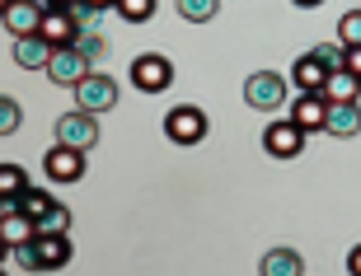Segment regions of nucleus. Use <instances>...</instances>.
I'll list each match as a JSON object with an SVG mask.
<instances>
[{
    "instance_id": "nucleus-32",
    "label": "nucleus",
    "mask_w": 361,
    "mask_h": 276,
    "mask_svg": "<svg viewBox=\"0 0 361 276\" xmlns=\"http://www.w3.org/2000/svg\"><path fill=\"white\" fill-rule=\"evenodd\" d=\"M295 10H314V5H324V0H291Z\"/></svg>"
},
{
    "instance_id": "nucleus-6",
    "label": "nucleus",
    "mask_w": 361,
    "mask_h": 276,
    "mask_svg": "<svg viewBox=\"0 0 361 276\" xmlns=\"http://www.w3.org/2000/svg\"><path fill=\"white\" fill-rule=\"evenodd\" d=\"M56 145H71V150H94L99 145V118L94 113H85V108H75V113H61L56 118Z\"/></svg>"
},
{
    "instance_id": "nucleus-8",
    "label": "nucleus",
    "mask_w": 361,
    "mask_h": 276,
    "mask_svg": "<svg viewBox=\"0 0 361 276\" xmlns=\"http://www.w3.org/2000/svg\"><path fill=\"white\" fill-rule=\"evenodd\" d=\"M42 173L52 183H80L85 178V150H71V145H52L42 155Z\"/></svg>"
},
{
    "instance_id": "nucleus-25",
    "label": "nucleus",
    "mask_w": 361,
    "mask_h": 276,
    "mask_svg": "<svg viewBox=\"0 0 361 276\" xmlns=\"http://www.w3.org/2000/svg\"><path fill=\"white\" fill-rule=\"evenodd\" d=\"M338 42L343 47H361V10H348L338 19Z\"/></svg>"
},
{
    "instance_id": "nucleus-11",
    "label": "nucleus",
    "mask_w": 361,
    "mask_h": 276,
    "mask_svg": "<svg viewBox=\"0 0 361 276\" xmlns=\"http://www.w3.org/2000/svg\"><path fill=\"white\" fill-rule=\"evenodd\" d=\"M286 118H291L305 136H310V132H324V118H329V99H324V94H295V99H291V113H286Z\"/></svg>"
},
{
    "instance_id": "nucleus-23",
    "label": "nucleus",
    "mask_w": 361,
    "mask_h": 276,
    "mask_svg": "<svg viewBox=\"0 0 361 276\" xmlns=\"http://www.w3.org/2000/svg\"><path fill=\"white\" fill-rule=\"evenodd\" d=\"M19 127H24V108H19V99L0 94V136H14Z\"/></svg>"
},
{
    "instance_id": "nucleus-36",
    "label": "nucleus",
    "mask_w": 361,
    "mask_h": 276,
    "mask_svg": "<svg viewBox=\"0 0 361 276\" xmlns=\"http://www.w3.org/2000/svg\"><path fill=\"white\" fill-rule=\"evenodd\" d=\"M0 276H5V267H0Z\"/></svg>"
},
{
    "instance_id": "nucleus-1",
    "label": "nucleus",
    "mask_w": 361,
    "mask_h": 276,
    "mask_svg": "<svg viewBox=\"0 0 361 276\" xmlns=\"http://www.w3.org/2000/svg\"><path fill=\"white\" fill-rule=\"evenodd\" d=\"M14 211H24L28 220L38 225V234H66L71 230V211L47 192V187H24L14 197Z\"/></svg>"
},
{
    "instance_id": "nucleus-33",
    "label": "nucleus",
    "mask_w": 361,
    "mask_h": 276,
    "mask_svg": "<svg viewBox=\"0 0 361 276\" xmlns=\"http://www.w3.org/2000/svg\"><path fill=\"white\" fill-rule=\"evenodd\" d=\"M42 5H47V10H66L71 0H42Z\"/></svg>"
},
{
    "instance_id": "nucleus-35",
    "label": "nucleus",
    "mask_w": 361,
    "mask_h": 276,
    "mask_svg": "<svg viewBox=\"0 0 361 276\" xmlns=\"http://www.w3.org/2000/svg\"><path fill=\"white\" fill-rule=\"evenodd\" d=\"M5 10H10V0H0V14H5Z\"/></svg>"
},
{
    "instance_id": "nucleus-13",
    "label": "nucleus",
    "mask_w": 361,
    "mask_h": 276,
    "mask_svg": "<svg viewBox=\"0 0 361 276\" xmlns=\"http://www.w3.org/2000/svg\"><path fill=\"white\" fill-rule=\"evenodd\" d=\"M47 61H52V42L42 38V33H33V38H14V66L47 70Z\"/></svg>"
},
{
    "instance_id": "nucleus-31",
    "label": "nucleus",
    "mask_w": 361,
    "mask_h": 276,
    "mask_svg": "<svg viewBox=\"0 0 361 276\" xmlns=\"http://www.w3.org/2000/svg\"><path fill=\"white\" fill-rule=\"evenodd\" d=\"M90 5H94V10H99V14H104V10H113L118 0H90Z\"/></svg>"
},
{
    "instance_id": "nucleus-2",
    "label": "nucleus",
    "mask_w": 361,
    "mask_h": 276,
    "mask_svg": "<svg viewBox=\"0 0 361 276\" xmlns=\"http://www.w3.org/2000/svg\"><path fill=\"white\" fill-rule=\"evenodd\" d=\"M286 89H291V75H277V70H254L244 80V104L254 113H281L286 108Z\"/></svg>"
},
{
    "instance_id": "nucleus-34",
    "label": "nucleus",
    "mask_w": 361,
    "mask_h": 276,
    "mask_svg": "<svg viewBox=\"0 0 361 276\" xmlns=\"http://www.w3.org/2000/svg\"><path fill=\"white\" fill-rule=\"evenodd\" d=\"M5 258H10V244H5V234H0V263H5Z\"/></svg>"
},
{
    "instance_id": "nucleus-27",
    "label": "nucleus",
    "mask_w": 361,
    "mask_h": 276,
    "mask_svg": "<svg viewBox=\"0 0 361 276\" xmlns=\"http://www.w3.org/2000/svg\"><path fill=\"white\" fill-rule=\"evenodd\" d=\"M66 14L75 19V28H99V10H94L90 0H71V5H66Z\"/></svg>"
},
{
    "instance_id": "nucleus-21",
    "label": "nucleus",
    "mask_w": 361,
    "mask_h": 276,
    "mask_svg": "<svg viewBox=\"0 0 361 276\" xmlns=\"http://www.w3.org/2000/svg\"><path fill=\"white\" fill-rule=\"evenodd\" d=\"M178 14H183L188 24H212L216 14H221V0H178Z\"/></svg>"
},
{
    "instance_id": "nucleus-10",
    "label": "nucleus",
    "mask_w": 361,
    "mask_h": 276,
    "mask_svg": "<svg viewBox=\"0 0 361 276\" xmlns=\"http://www.w3.org/2000/svg\"><path fill=\"white\" fill-rule=\"evenodd\" d=\"M42 14H47L42 0H10V10L0 14V19H5V28H10V38H33V33L42 28Z\"/></svg>"
},
{
    "instance_id": "nucleus-3",
    "label": "nucleus",
    "mask_w": 361,
    "mask_h": 276,
    "mask_svg": "<svg viewBox=\"0 0 361 276\" xmlns=\"http://www.w3.org/2000/svg\"><path fill=\"white\" fill-rule=\"evenodd\" d=\"M75 108H85V113H113L118 108V80L104 75V70H90V75L75 84Z\"/></svg>"
},
{
    "instance_id": "nucleus-15",
    "label": "nucleus",
    "mask_w": 361,
    "mask_h": 276,
    "mask_svg": "<svg viewBox=\"0 0 361 276\" xmlns=\"http://www.w3.org/2000/svg\"><path fill=\"white\" fill-rule=\"evenodd\" d=\"M324 132L329 136H357L361 132V108L357 104H329V118H324Z\"/></svg>"
},
{
    "instance_id": "nucleus-19",
    "label": "nucleus",
    "mask_w": 361,
    "mask_h": 276,
    "mask_svg": "<svg viewBox=\"0 0 361 276\" xmlns=\"http://www.w3.org/2000/svg\"><path fill=\"white\" fill-rule=\"evenodd\" d=\"M0 234H5V244H28V239L38 234V225L28 220L24 211H14V206H5V215H0Z\"/></svg>"
},
{
    "instance_id": "nucleus-26",
    "label": "nucleus",
    "mask_w": 361,
    "mask_h": 276,
    "mask_svg": "<svg viewBox=\"0 0 361 276\" xmlns=\"http://www.w3.org/2000/svg\"><path fill=\"white\" fill-rule=\"evenodd\" d=\"M314 56H319L324 70H343V56H348V47H343V42H319V47H314Z\"/></svg>"
},
{
    "instance_id": "nucleus-30",
    "label": "nucleus",
    "mask_w": 361,
    "mask_h": 276,
    "mask_svg": "<svg viewBox=\"0 0 361 276\" xmlns=\"http://www.w3.org/2000/svg\"><path fill=\"white\" fill-rule=\"evenodd\" d=\"M348 272H352V276H361V244L348 253Z\"/></svg>"
},
{
    "instance_id": "nucleus-4",
    "label": "nucleus",
    "mask_w": 361,
    "mask_h": 276,
    "mask_svg": "<svg viewBox=\"0 0 361 276\" xmlns=\"http://www.w3.org/2000/svg\"><path fill=\"white\" fill-rule=\"evenodd\" d=\"M127 75H132V84L141 94H164L169 84H174V61H169V56H160V52H141L132 61V70H127Z\"/></svg>"
},
{
    "instance_id": "nucleus-24",
    "label": "nucleus",
    "mask_w": 361,
    "mask_h": 276,
    "mask_svg": "<svg viewBox=\"0 0 361 276\" xmlns=\"http://www.w3.org/2000/svg\"><path fill=\"white\" fill-rule=\"evenodd\" d=\"M113 10H118L127 24H146L150 14H155V0H118Z\"/></svg>"
},
{
    "instance_id": "nucleus-5",
    "label": "nucleus",
    "mask_w": 361,
    "mask_h": 276,
    "mask_svg": "<svg viewBox=\"0 0 361 276\" xmlns=\"http://www.w3.org/2000/svg\"><path fill=\"white\" fill-rule=\"evenodd\" d=\"M164 136L174 145H197L207 141V113H202L197 104H178L164 113Z\"/></svg>"
},
{
    "instance_id": "nucleus-7",
    "label": "nucleus",
    "mask_w": 361,
    "mask_h": 276,
    "mask_svg": "<svg viewBox=\"0 0 361 276\" xmlns=\"http://www.w3.org/2000/svg\"><path fill=\"white\" fill-rule=\"evenodd\" d=\"M90 70H94V61L80 47H52V61H47V80H52V84H71V89H75Z\"/></svg>"
},
{
    "instance_id": "nucleus-20",
    "label": "nucleus",
    "mask_w": 361,
    "mask_h": 276,
    "mask_svg": "<svg viewBox=\"0 0 361 276\" xmlns=\"http://www.w3.org/2000/svg\"><path fill=\"white\" fill-rule=\"evenodd\" d=\"M24 187H33L28 183V169H19V164H0V201H5V206H14V197H19Z\"/></svg>"
},
{
    "instance_id": "nucleus-17",
    "label": "nucleus",
    "mask_w": 361,
    "mask_h": 276,
    "mask_svg": "<svg viewBox=\"0 0 361 276\" xmlns=\"http://www.w3.org/2000/svg\"><path fill=\"white\" fill-rule=\"evenodd\" d=\"M258 272L263 276H305V258L295 249H272V253H263Z\"/></svg>"
},
{
    "instance_id": "nucleus-16",
    "label": "nucleus",
    "mask_w": 361,
    "mask_h": 276,
    "mask_svg": "<svg viewBox=\"0 0 361 276\" xmlns=\"http://www.w3.org/2000/svg\"><path fill=\"white\" fill-rule=\"evenodd\" d=\"M38 33L52 42V47H71L80 28H75V19H71L66 10H47V14H42V28H38Z\"/></svg>"
},
{
    "instance_id": "nucleus-18",
    "label": "nucleus",
    "mask_w": 361,
    "mask_h": 276,
    "mask_svg": "<svg viewBox=\"0 0 361 276\" xmlns=\"http://www.w3.org/2000/svg\"><path fill=\"white\" fill-rule=\"evenodd\" d=\"M324 99H329V104H357L361 99V80L352 75V70H329V80H324Z\"/></svg>"
},
{
    "instance_id": "nucleus-9",
    "label": "nucleus",
    "mask_w": 361,
    "mask_h": 276,
    "mask_svg": "<svg viewBox=\"0 0 361 276\" xmlns=\"http://www.w3.org/2000/svg\"><path fill=\"white\" fill-rule=\"evenodd\" d=\"M263 150H268L272 159H295L300 150H305V132H300L291 118L268 122V132H263Z\"/></svg>"
},
{
    "instance_id": "nucleus-12",
    "label": "nucleus",
    "mask_w": 361,
    "mask_h": 276,
    "mask_svg": "<svg viewBox=\"0 0 361 276\" xmlns=\"http://www.w3.org/2000/svg\"><path fill=\"white\" fill-rule=\"evenodd\" d=\"M33 244H38V267L42 272H61V267L75 258V249H71L66 234H38Z\"/></svg>"
},
{
    "instance_id": "nucleus-28",
    "label": "nucleus",
    "mask_w": 361,
    "mask_h": 276,
    "mask_svg": "<svg viewBox=\"0 0 361 276\" xmlns=\"http://www.w3.org/2000/svg\"><path fill=\"white\" fill-rule=\"evenodd\" d=\"M33 239H38V234H33ZM33 239H28V244H14V249H10V258L24 267V272H42V267H38V244H33Z\"/></svg>"
},
{
    "instance_id": "nucleus-14",
    "label": "nucleus",
    "mask_w": 361,
    "mask_h": 276,
    "mask_svg": "<svg viewBox=\"0 0 361 276\" xmlns=\"http://www.w3.org/2000/svg\"><path fill=\"white\" fill-rule=\"evenodd\" d=\"M324 80H329V70L319 66V56L305 52V56H295V66H291V84L300 94H324Z\"/></svg>"
},
{
    "instance_id": "nucleus-22",
    "label": "nucleus",
    "mask_w": 361,
    "mask_h": 276,
    "mask_svg": "<svg viewBox=\"0 0 361 276\" xmlns=\"http://www.w3.org/2000/svg\"><path fill=\"white\" fill-rule=\"evenodd\" d=\"M71 47H80L90 61H104V56H108V42H104V33H99V28H80Z\"/></svg>"
},
{
    "instance_id": "nucleus-29",
    "label": "nucleus",
    "mask_w": 361,
    "mask_h": 276,
    "mask_svg": "<svg viewBox=\"0 0 361 276\" xmlns=\"http://www.w3.org/2000/svg\"><path fill=\"white\" fill-rule=\"evenodd\" d=\"M343 70H352V75L361 80V47H348V56H343Z\"/></svg>"
}]
</instances>
